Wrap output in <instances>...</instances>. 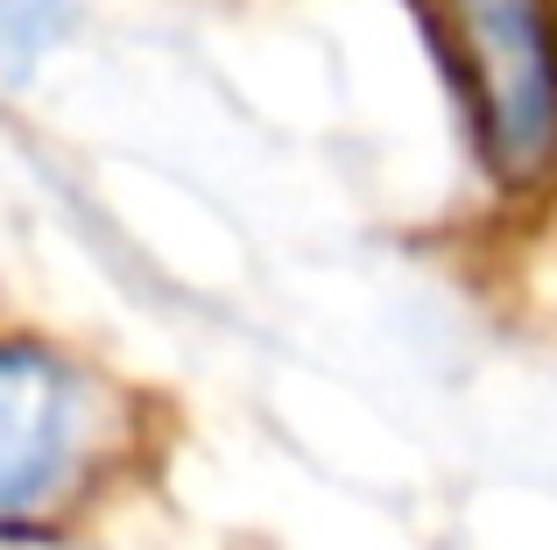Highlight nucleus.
Masks as SVG:
<instances>
[{"label": "nucleus", "mask_w": 557, "mask_h": 550, "mask_svg": "<svg viewBox=\"0 0 557 550\" xmlns=\"http://www.w3.org/2000/svg\"><path fill=\"white\" fill-rule=\"evenodd\" d=\"M437 42L502 184L557 177V0H431Z\"/></svg>", "instance_id": "1"}, {"label": "nucleus", "mask_w": 557, "mask_h": 550, "mask_svg": "<svg viewBox=\"0 0 557 550\" xmlns=\"http://www.w3.org/2000/svg\"><path fill=\"white\" fill-rule=\"evenodd\" d=\"M92 445L85 388L57 360L0 346V529L36 523L71 495Z\"/></svg>", "instance_id": "2"}, {"label": "nucleus", "mask_w": 557, "mask_h": 550, "mask_svg": "<svg viewBox=\"0 0 557 550\" xmlns=\"http://www.w3.org/2000/svg\"><path fill=\"white\" fill-rule=\"evenodd\" d=\"M64 28H71V0H0V71L22 78Z\"/></svg>", "instance_id": "3"}]
</instances>
